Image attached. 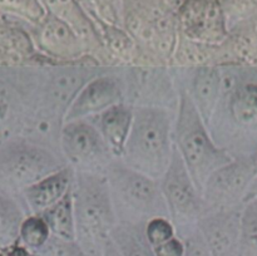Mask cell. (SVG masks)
I'll list each match as a JSON object with an SVG mask.
<instances>
[{
	"mask_svg": "<svg viewBox=\"0 0 257 256\" xmlns=\"http://www.w3.org/2000/svg\"><path fill=\"white\" fill-rule=\"evenodd\" d=\"M183 242H185L183 256H211L210 248L201 231L193 232Z\"/></svg>",
	"mask_w": 257,
	"mask_h": 256,
	"instance_id": "603a6c76",
	"label": "cell"
},
{
	"mask_svg": "<svg viewBox=\"0 0 257 256\" xmlns=\"http://www.w3.org/2000/svg\"><path fill=\"white\" fill-rule=\"evenodd\" d=\"M220 75L213 68H201L193 83L196 107L205 122H208L220 93Z\"/></svg>",
	"mask_w": 257,
	"mask_h": 256,
	"instance_id": "9a60e30c",
	"label": "cell"
},
{
	"mask_svg": "<svg viewBox=\"0 0 257 256\" xmlns=\"http://www.w3.org/2000/svg\"><path fill=\"white\" fill-rule=\"evenodd\" d=\"M70 178L72 172L64 168L25 188V197L30 207L37 212H44L59 202L69 192Z\"/></svg>",
	"mask_w": 257,
	"mask_h": 256,
	"instance_id": "7c38bea8",
	"label": "cell"
},
{
	"mask_svg": "<svg viewBox=\"0 0 257 256\" xmlns=\"http://www.w3.org/2000/svg\"><path fill=\"white\" fill-rule=\"evenodd\" d=\"M180 17L186 29L196 34L220 32L223 15L218 0H183Z\"/></svg>",
	"mask_w": 257,
	"mask_h": 256,
	"instance_id": "8fae6325",
	"label": "cell"
},
{
	"mask_svg": "<svg viewBox=\"0 0 257 256\" xmlns=\"http://www.w3.org/2000/svg\"><path fill=\"white\" fill-rule=\"evenodd\" d=\"M0 10L20 15L33 22L44 17V8L39 0H0Z\"/></svg>",
	"mask_w": 257,
	"mask_h": 256,
	"instance_id": "44dd1931",
	"label": "cell"
},
{
	"mask_svg": "<svg viewBox=\"0 0 257 256\" xmlns=\"http://www.w3.org/2000/svg\"><path fill=\"white\" fill-rule=\"evenodd\" d=\"M50 228L43 217H30L23 221L20 238L32 248H40L50 237Z\"/></svg>",
	"mask_w": 257,
	"mask_h": 256,
	"instance_id": "ffe728a7",
	"label": "cell"
},
{
	"mask_svg": "<svg viewBox=\"0 0 257 256\" xmlns=\"http://www.w3.org/2000/svg\"><path fill=\"white\" fill-rule=\"evenodd\" d=\"M161 4H163L167 8H180L182 5L183 0H157Z\"/></svg>",
	"mask_w": 257,
	"mask_h": 256,
	"instance_id": "484cf974",
	"label": "cell"
},
{
	"mask_svg": "<svg viewBox=\"0 0 257 256\" xmlns=\"http://www.w3.org/2000/svg\"><path fill=\"white\" fill-rule=\"evenodd\" d=\"M163 176L162 193L172 217L177 222L195 218L201 211V202L196 191L197 187L177 150H173L171 163Z\"/></svg>",
	"mask_w": 257,
	"mask_h": 256,
	"instance_id": "8992f818",
	"label": "cell"
},
{
	"mask_svg": "<svg viewBox=\"0 0 257 256\" xmlns=\"http://www.w3.org/2000/svg\"><path fill=\"white\" fill-rule=\"evenodd\" d=\"M59 166V161L43 148L14 145L0 157V175L10 183L27 188L60 171Z\"/></svg>",
	"mask_w": 257,
	"mask_h": 256,
	"instance_id": "277c9868",
	"label": "cell"
},
{
	"mask_svg": "<svg viewBox=\"0 0 257 256\" xmlns=\"http://www.w3.org/2000/svg\"><path fill=\"white\" fill-rule=\"evenodd\" d=\"M74 200L72 192H68L54 206L44 211L43 218L49 226L50 231L60 238L69 241L77 240L74 217Z\"/></svg>",
	"mask_w": 257,
	"mask_h": 256,
	"instance_id": "5bb4252c",
	"label": "cell"
},
{
	"mask_svg": "<svg viewBox=\"0 0 257 256\" xmlns=\"http://www.w3.org/2000/svg\"><path fill=\"white\" fill-rule=\"evenodd\" d=\"M201 118L195 102L183 95L177 127L178 150L198 190L213 172L231 162L225 152L211 142Z\"/></svg>",
	"mask_w": 257,
	"mask_h": 256,
	"instance_id": "3957f363",
	"label": "cell"
},
{
	"mask_svg": "<svg viewBox=\"0 0 257 256\" xmlns=\"http://www.w3.org/2000/svg\"><path fill=\"white\" fill-rule=\"evenodd\" d=\"M237 256H257V201L246 207L241 217Z\"/></svg>",
	"mask_w": 257,
	"mask_h": 256,
	"instance_id": "d6986e66",
	"label": "cell"
},
{
	"mask_svg": "<svg viewBox=\"0 0 257 256\" xmlns=\"http://www.w3.org/2000/svg\"><path fill=\"white\" fill-rule=\"evenodd\" d=\"M253 175L252 163L247 161L227 163L212 173L206 182V201L216 208H225L237 198Z\"/></svg>",
	"mask_w": 257,
	"mask_h": 256,
	"instance_id": "ba28073f",
	"label": "cell"
},
{
	"mask_svg": "<svg viewBox=\"0 0 257 256\" xmlns=\"http://www.w3.org/2000/svg\"><path fill=\"white\" fill-rule=\"evenodd\" d=\"M156 256H183L185 253V242L175 236L163 245L153 248Z\"/></svg>",
	"mask_w": 257,
	"mask_h": 256,
	"instance_id": "cb8c5ba5",
	"label": "cell"
},
{
	"mask_svg": "<svg viewBox=\"0 0 257 256\" xmlns=\"http://www.w3.org/2000/svg\"><path fill=\"white\" fill-rule=\"evenodd\" d=\"M109 185L120 200L141 213L163 211L165 202L155 180L130 166L112 163L108 167Z\"/></svg>",
	"mask_w": 257,
	"mask_h": 256,
	"instance_id": "5b68a950",
	"label": "cell"
},
{
	"mask_svg": "<svg viewBox=\"0 0 257 256\" xmlns=\"http://www.w3.org/2000/svg\"><path fill=\"white\" fill-rule=\"evenodd\" d=\"M256 192H257V186H256Z\"/></svg>",
	"mask_w": 257,
	"mask_h": 256,
	"instance_id": "4316f807",
	"label": "cell"
},
{
	"mask_svg": "<svg viewBox=\"0 0 257 256\" xmlns=\"http://www.w3.org/2000/svg\"><path fill=\"white\" fill-rule=\"evenodd\" d=\"M74 217L78 245L87 256H103L105 241L114 227L109 191L104 180L89 173L78 176Z\"/></svg>",
	"mask_w": 257,
	"mask_h": 256,
	"instance_id": "7a4b0ae2",
	"label": "cell"
},
{
	"mask_svg": "<svg viewBox=\"0 0 257 256\" xmlns=\"http://www.w3.org/2000/svg\"><path fill=\"white\" fill-rule=\"evenodd\" d=\"M241 220L232 212L212 213L200 221L211 256H237L240 245Z\"/></svg>",
	"mask_w": 257,
	"mask_h": 256,
	"instance_id": "9c48e42d",
	"label": "cell"
},
{
	"mask_svg": "<svg viewBox=\"0 0 257 256\" xmlns=\"http://www.w3.org/2000/svg\"><path fill=\"white\" fill-rule=\"evenodd\" d=\"M146 237L151 243L152 248L163 245L171 238L175 237V231L172 225L163 217H155L148 222L146 227Z\"/></svg>",
	"mask_w": 257,
	"mask_h": 256,
	"instance_id": "7402d4cb",
	"label": "cell"
},
{
	"mask_svg": "<svg viewBox=\"0 0 257 256\" xmlns=\"http://www.w3.org/2000/svg\"><path fill=\"white\" fill-rule=\"evenodd\" d=\"M103 256H122L110 237H108L107 241H105L104 248H103Z\"/></svg>",
	"mask_w": 257,
	"mask_h": 256,
	"instance_id": "d4e9b609",
	"label": "cell"
},
{
	"mask_svg": "<svg viewBox=\"0 0 257 256\" xmlns=\"http://www.w3.org/2000/svg\"><path fill=\"white\" fill-rule=\"evenodd\" d=\"M65 155L78 165H93L104 161L108 145L102 133L84 122H70L62 131Z\"/></svg>",
	"mask_w": 257,
	"mask_h": 256,
	"instance_id": "52a82bcc",
	"label": "cell"
},
{
	"mask_svg": "<svg viewBox=\"0 0 257 256\" xmlns=\"http://www.w3.org/2000/svg\"><path fill=\"white\" fill-rule=\"evenodd\" d=\"M132 120L133 112L122 104L112 105L105 109L100 117V133L108 147L115 155L124 152Z\"/></svg>",
	"mask_w": 257,
	"mask_h": 256,
	"instance_id": "4fadbf2b",
	"label": "cell"
},
{
	"mask_svg": "<svg viewBox=\"0 0 257 256\" xmlns=\"http://www.w3.org/2000/svg\"><path fill=\"white\" fill-rule=\"evenodd\" d=\"M85 82V74L82 72H62L54 75V80L50 85L49 93L54 105H65L77 97Z\"/></svg>",
	"mask_w": 257,
	"mask_h": 256,
	"instance_id": "ac0fdd59",
	"label": "cell"
},
{
	"mask_svg": "<svg viewBox=\"0 0 257 256\" xmlns=\"http://www.w3.org/2000/svg\"><path fill=\"white\" fill-rule=\"evenodd\" d=\"M109 237L117 246L122 256H156L152 246L138 226L132 223H120L114 226Z\"/></svg>",
	"mask_w": 257,
	"mask_h": 256,
	"instance_id": "2e32d148",
	"label": "cell"
},
{
	"mask_svg": "<svg viewBox=\"0 0 257 256\" xmlns=\"http://www.w3.org/2000/svg\"><path fill=\"white\" fill-rule=\"evenodd\" d=\"M22 213L10 198L0 193V248H7L20 236Z\"/></svg>",
	"mask_w": 257,
	"mask_h": 256,
	"instance_id": "e0dca14e",
	"label": "cell"
},
{
	"mask_svg": "<svg viewBox=\"0 0 257 256\" xmlns=\"http://www.w3.org/2000/svg\"><path fill=\"white\" fill-rule=\"evenodd\" d=\"M120 85L117 79L102 77L93 79L80 89L68 109L67 118L77 119L90 113L100 112L115 105L120 97Z\"/></svg>",
	"mask_w": 257,
	"mask_h": 256,
	"instance_id": "30bf717a",
	"label": "cell"
},
{
	"mask_svg": "<svg viewBox=\"0 0 257 256\" xmlns=\"http://www.w3.org/2000/svg\"><path fill=\"white\" fill-rule=\"evenodd\" d=\"M172 153L166 112L158 108H137L124 147L128 166L155 180L166 173Z\"/></svg>",
	"mask_w": 257,
	"mask_h": 256,
	"instance_id": "6da1fadb",
	"label": "cell"
}]
</instances>
